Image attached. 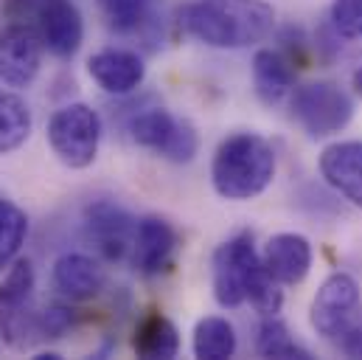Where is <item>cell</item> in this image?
I'll use <instances>...</instances> for the list:
<instances>
[{
	"label": "cell",
	"instance_id": "cell-1",
	"mask_svg": "<svg viewBox=\"0 0 362 360\" xmlns=\"http://www.w3.org/2000/svg\"><path fill=\"white\" fill-rule=\"evenodd\" d=\"M180 28L211 48H247L267 40L275 11L264 0H197L180 9Z\"/></svg>",
	"mask_w": 362,
	"mask_h": 360
},
{
	"label": "cell",
	"instance_id": "cell-2",
	"mask_svg": "<svg viewBox=\"0 0 362 360\" xmlns=\"http://www.w3.org/2000/svg\"><path fill=\"white\" fill-rule=\"evenodd\" d=\"M275 178V152L256 133L228 135L211 161V183L225 200H253Z\"/></svg>",
	"mask_w": 362,
	"mask_h": 360
},
{
	"label": "cell",
	"instance_id": "cell-3",
	"mask_svg": "<svg viewBox=\"0 0 362 360\" xmlns=\"http://www.w3.org/2000/svg\"><path fill=\"white\" fill-rule=\"evenodd\" d=\"M48 144L71 169H88L101 144V118L90 104H65L48 121Z\"/></svg>",
	"mask_w": 362,
	"mask_h": 360
},
{
	"label": "cell",
	"instance_id": "cell-4",
	"mask_svg": "<svg viewBox=\"0 0 362 360\" xmlns=\"http://www.w3.org/2000/svg\"><path fill=\"white\" fill-rule=\"evenodd\" d=\"M129 135L138 147L152 150L172 164L194 161V155L199 150V135H197L194 124L172 116L163 107H152V110L138 113L129 121Z\"/></svg>",
	"mask_w": 362,
	"mask_h": 360
},
{
	"label": "cell",
	"instance_id": "cell-5",
	"mask_svg": "<svg viewBox=\"0 0 362 360\" xmlns=\"http://www.w3.org/2000/svg\"><path fill=\"white\" fill-rule=\"evenodd\" d=\"M292 110L312 138H326L349 127L354 116V101L334 82H309L295 90Z\"/></svg>",
	"mask_w": 362,
	"mask_h": 360
},
{
	"label": "cell",
	"instance_id": "cell-6",
	"mask_svg": "<svg viewBox=\"0 0 362 360\" xmlns=\"http://www.w3.org/2000/svg\"><path fill=\"white\" fill-rule=\"evenodd\" d=\"M262 265V257L253 248L250 234H239L216 248L211 262V284L214 298L225 310H236L247 301V281L253 270Z\"/></svg>",
	"mask_w": 362,
	"mask_h": 360
},
{
	"label": "cell",
	"instance_id": "cell-7",
	"mask_svg": "<svg viewBox=\"0 0 362 360\" xmlns=\"http://www.w3.org/2000/svg\"><path fill=\"white\" fill-rule=\"evenodd\" d=\"M360 284L349 273H332L312 298V327L329 341H340L360 318Z\"/></svg>",
	"mask_w": 362,
	"mask_h": 360
},
{
	"label": "cell",
	"instance_id": "cell-8",
	"mask_svg": "<svg viewBox=\"0 0 362 360\" xmlns=\"http://www.w3.org/2000/svg\"><path fill=\"white\" fill-rule=\"evenodd\" d=\"M42 40L31 23H8L0 28V82L28 88L42 68Z\"/></svg>",
	"mask_w": 362,
	"mask_h": 360
},
{
	"label": "cell",
	"instance_id": "cell-9",
	"mask_svg": "<svg viewBox=\"0 0 362 360\" xmlns=\"http://www.w3.org/2000/svg\"><path fill=\"white\" fill-rule=\"evenodd\" d=\"M34 28L42 45L59 60H71L85 40V20L74 0H45L34 17Z\"/></svg>",
	"mask_w": 362,
	"mask_h": 360
},
{
	"label": "cell",
	"instance_id": "cell-10",
	"mask_svg": "<svg viewBox=\"0 0 362 360\" xmlns=\"http://www.w3.org/2000/svg\"><path fill=\"white\" fill-rule=\"evenodd\" d=\"M85 225H88V237L107 259H124L132 251L138 223L121 206L110 200L93 203L85 214Z\"/></svg>",
	"mask_w": 362,
	"mask_h": 360
},
{
	"label": "cell",
	"instance_id": "cell-11",
	"mask_svg": "<svg viewBox=\"0 0 362 360\" xmlns=\"http://www.w3.org/2000/svg\"><path fill=\"white\" fill-rule=\"evenodd\" d=\"M88 71L98 88L115 93V96H127V93L138 90L146 79L144 60L127 48H104V51L93 54L88 60Z\"/></svg>",
	"mask_w": 362,
	"mask_h": 360
},
{
	"label": "cell",
	"instance_id": "cell-12",
	"mask_svg": "<svg viewBox=\"0 0 362 360\" xmlns=\"http://www.w3.org/2000/svg\"><path fill=\"white\" fill-rule=\"evenodd\" d=\"M175 251H177V231L169 220L152 214L138 223L135 242H132V262L141 273L155 276L166 270Z\"/></svg>",
	"mask_w": 362,
	"mask_h": 360
},
{
	"label": "cell",
	"instance_id": "cell-13",
	"mask_svg": "<svg viewBox=\"0 0 362 360\" xmlns=\"http://www.w3.org/2000/svg\"><path fill=\"white\" fill-rule=\"evenodd\" d=\"M320 175L349 203L362 208V141H337L320 152Z\"/></svg>",
	"mask_w": 362,
	"mask_h": 360
},
{
	"label": "cell",
	"instance_id": "cell-14",
	"mask_svg": "<svg viewBox=\"0 0 362 360\" xmlns=\"http://www.w3.org/2000/svg\"><path fill=\"white\" fill-rule=\"evenodd\" d=\"M264 265L278 284H300L312 268V245L303 234H275L264 245Z\"/></svg>",
	"mask_w": 362,
	"mask_h": 360
},
{
	"label": "cell",
	"instance_id": "cell-15",
	"mask_svg": "<svg viewBox=\"0 0 362 360\" xmlns=\"http://www.w3.org/2000/svg\"><path fill=\"white\" fill-rule=\"evenodd\" d=\"M54 287L71 301H90L104 287V270L88 254H65L51 270Z\"/></svg>",
	"mask_w": 362,
	"mask_h": 360
},
{
	"label": "cell",
	"instance_id": "cell-16",
	"mask_svg": "<svg viewBox=\"0 0 362 360\" xmlns=\"http://www.w3.org/2000/svg\"><path fill=\"white\" fill-rule=\"evenodd\" d=\"M132 349L144 360H172L180 352V332L163 313L152 310L141 318L132 338Z\"/></svg>",
	"mask_w": 362,
	"mask_h": 360
},
{
	"label": "cell",
	"instance_id": "cell-17",
	"mask_svg": "<svg viewBox=\"0 0 362 360\" xmlns=\"http://www.w3.org/2000/svg\"><path fill=\"white\" fill-rule=\"evenodd\" d=\"M253 85L256 93L264 104H278L284 101L292 85H295V71L289 65V60L272 48H262L253 57Z\"/></svg>",
	"mask_w": 362,
	"mask_h": 360
},
{
	"label": "cell",
	"instance_id": "cell-18",
	"mask_svg": "<svg viewBox=\"0 0 362 360\" xmlns=\"http://www.w3.org/2000/svg\"><path fill=\"white\" fill-rule=\"evenodd\" d=\"M236 330L228 318H219V315H208L202 321H197L194 327V341H191V349H194V358L199 360H228L236 355Z\"/></svg>",
	"mask_w": 362,
	"mask_h": 360
},
{
	"label": "cell",
	"instance_id": "cell-19",
	"mask_svg": "<svg viewBox=\"0 0 362 360\" xmlns=\"http://www.w3.org/2000/svg\"><path fill=\"white\" fill-rule=\"evenodd\" d=\"M31 135V110L14 93H0V155L20 150Z\"/></svg>",
	"mask_w": 362,
	"mask_h": 360
},
{
	"label": "cell",
	"instance_id": "cell-20",
	"mask_svg": "<svg viewBox=\"0 0 362 360\" xmlns=\"http://www.w3.org/2000/svg\"><path fill=\"white\" fill-rule=\"evenodd\" d=\"M28 237V217L20 206L0 197V273L17 259Z\"/></svg>",
	"mask_w": 362,
	"mask_h": 360
},
{
	"label": "cell",
	"instance_id": "cell-21",
	"mask_svg": "<svg viewBox=\"0 0 362 360\" xmlns=\"http://www.w3.org/2000/svg\"><path fill=\"white\" fill-rule=\"evenodd\" d=\"M31 293H34V268L28 259H14L3 281H0V315L3 313H17L23 307H31Z\"/></svg>",
	"mask_w": 362,
	"mask_h": 360
},
{
	"label": "cell",
	"instance_id": "cell-22",
	"mask_svg": "<svg viewBox=\"0 0 362 360\" xmlns=\"http://www.w3.org/2000/svg\"><path fill=\"white\" fill-rule=\"evenodd\" d=\"M256 349L262 358H278V360H306L309 352L303 347L295 344V338L289 335L286 324L278 315H264L262 327H259V338H256Z\"/></svg>",
	"mask_w": 362,
	"mask_h": 360
},
{
	"label": "cell",
	"instance_id": "cell-23",
	"mask_svg": "<svg viewBox=\"0 0 362 360\" xmlns=\"http://www.w3.org/2000/svg\"><path fill=\"white\" fill-rule=\"evenodd\" d=\"M158 0H98L107 23L118 31H132L138 28L155 9Z\"/></svg>",
	"mask_w": 362,
	"mask_h": 360
},
{
	"label": "cell",
	"instance_id": "cell-24",
	"mask_svg": "<svg viewBox=\"0 0 362 360\" xmlns=\"http://www.w3.org/2000/svg\"><path fill=\"white\" fill-rule=\"evenodd\" d=\"M332 26L346 40L362 37V0H334L332 3Z\"/></svg>",
	"mask_w": 362,
	"mask_h": 360
},
{
	"label": "cell",
	"instance_id": "cell-25",
	"mask_svg": "<svg viewBox=\"0 0 362 360\" xmlns=\"http://www.w3.org/2000/svg\"><path fill=\"white\" fill-rule=\"evenodd\" d=\"M40 315H42V332H45V338H59L71 327V321H74V315H71L68 307H51V310L40 313Z\"/></svg>",
	"mask_w": 362,
	"mask_h": 360
},
{
	"label": "cell",
	"instance_id": "cell-26",
	"mask_svg": "<svg viewBox=\"0 0 362 360\" xmlns=\"http://www.w3.org/2000/svg\"><path fill=\"white\" fill-rule=\"evenodd\" d=\"M42 3L45 0H3V14L14 23H28L37 17Z\"/></svg>",
	"mask_w": 362,
	"mask_h": 360
},
{
	"label": "cell",
	"instance_id": "cell-27",
	"mask_svg": "<svg viewBox=\"0 0 362 360\" xmlns=\"http://www.w3.org/2000/svg\"><path fill=\"white\" fill-rule=\"evenodd\" d=\"M340 347L349 358H362V327H351L343 338H340Z\"/></svg>",
	"mask_w": 362,
	"mask_h": 360
}]
</instances>
